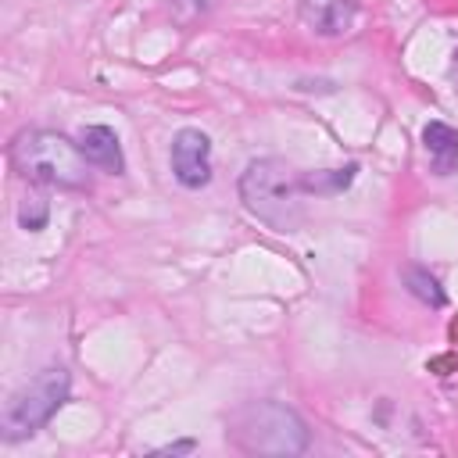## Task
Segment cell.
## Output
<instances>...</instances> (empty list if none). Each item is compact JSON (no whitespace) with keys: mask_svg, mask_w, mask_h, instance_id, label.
Segmentation results:
<instances>
[{"mask_svg":"<svg viewBox=\"0 0 458 458\" xmlns=\"http://www.w3.org/2000/svg\"><path fill=\"white\" fill-rule=\"evenodd\" d=\"M301 18L318 36H344L358 18V0H301Z\"/></svg>","mask_w":458,"mask_h":458,"instance_id":"cell-6","label":"cell"},{"mask_svg":"<svg viewBox=\"0 0 458 458\" xmlns=\"http://www.w3.org/2000/svg\"><path fill=\"white\" fill-rule=\"evenodd\" d=\"M422 147L429 154V165L437 175H454L458 172V132L447 122H426L422 129Z\"/></svg>","mask_w":458,"mask_h":458,"instance_id":"cell-8","label":"cell"},{"mask_svg":"<svg viewBox=\"0 0 458 458\" xmlns=\"http://www.w3.org/2000/svg\"><path fill=\"white\" fill-rule=\"evenodd\" d=\"M179 451H193V440H182V444H168V447H161V454H179Z\"/></svg>","mask_w":458,"mask_h":458,"instance_id":"cell-13","label":"cell"},{"mask_svg":"<svg viewBox=\"0 0 458 458\" xmlns=\"http://www.w3.org/2000/svg\"><path fill=\"white\" fill-rule=\"evenodd\" d=\"M354 175H358V165L351 161V165H344V168H322V172L304 175V186H308V193H315V197H329V193L347 190V186L354 182Z\"/></svg>","mask_w":458,"mask_h":458,"instance_id":"cell-9","label":"cell"},{"mask_svg":"<svg viewBox=\"0 0 458 458\" xmlns=\"http://www.w3.org/2000/svg\"><path fill=\"white\" fill-rule=\"evenodd\" d=\"M404 286L422 301V304H433V308H444L447 304V293H444V286L437 283V276H429L426 268H404Z\"/></svg>","mask_w":458,"mask_h":458,"instance_id":"cell-10","label":"cell"},{"mask_svg":"<svg viewBox=\"0 0 458 458\" xmlns=\"http://www.w3.org/2000/svg\"><path fill=\"white\" fill-rule=\"evenodd\" d=\"M79 150H82L86 161L97 165L100 172H111V175H122V172H125L122 143H118L114 129H107V125H86V129L79 132Z\"/></svg>","mask_w":458,"mask_h":458,"instance_id":"cell-7","label":"cell"},{"mask_svg":"<svg viewBox=\"0 0 458 458\" xmlns=\"http://www.w3.org/2000/svg\"><path fill=\"white\" fill-rule=\"evenodd\" d=\"M11 165L32 186H61V190H89V161L61 132L25 129L11 143Z\"/></svg>","mask_w":458,"mask_h":458,"instance_id":"cell-2","label":"cell"},{"mask_svg":"<svg viewBox=\"0 0 458 458\" xmlns=\"http://www.w3.org/2000/svg\"><path fill=\"white\" fill-rule=\"evenodd\" d=\"M175 4H190V11H193V14H204L215 0H175Z\"/></svg>","mask_w":458,"mask_h":458,"instance_id":"cell-12","label":"cell"},{"mask_svg":"<svg viewBox=\"0 0 458 458\" xmlns=\"http://www.w3.org/2000/svg\"><path fill=\"white\" fill-rule=\"evenodd\" d=\"M47 218H50L47 197H43L39 190H29V193L18 200V225H21L25 233H39V229L47 225Z\"/></svg>","mask_w":458,"mask_h":458,"instance_id":"cell-11","label":"cell"},{"mask_svg":"<svg viewBox=\"0 0 458 458\" xmlns=\"http://www.w3.org/2000/svg\"><path fill=\"white\" fill-rule=\"evenodd\" d=\"M172 172L186 190H200L211 179V140L200 129H179L172 140Z\"/></svg>","mask_w":458,"mask_h":458,"instance_id":"cell-5","label":"cell"},{"mask_svg":"<svg viewBox=\"0 0 458 458\" xmlns=\"http://www.w3.org/2000/svg\"><path fill=\"white\" fill-rule=\"evenodd\" d=\"M229 440L247 454H301L308 447V426L279 401H250L233 411Z\"/></svg>","mask_w":458,"mask_h":458,"instance_id":"cell-3","label":"cell"},{"mask_svg":"<svg viewBox=\"0 0 458 458\" xmlns=\"http://www.w3.org/2000/svg\"><path fill=\"white\" fill-rule=\"evenodd\" d=\"M68 386H72L68 369L50 365L36 379H29L21 390H14L7 397V404H4V411H0L4 437L7 440H21V437H32L39 426H47L50 415L68 401Z\"/></svg>","mask_w":458,"mask_h":458,"instance_id":"cell-4","label":"cell"},{"mask_svg":"<svg viewBox=\"0 0 458 458\" xmlns=\"http://www.w3.org/2000/svg\"><path fill=\"white\" fill-rule=\"evenodd\" d=\"M451 82H454V93H458V47L451 54Z\"/></svg>","mask_w":458,"mask_h":458,"instance_id":"cell-14","label":"cell"},{"mask_svg":"<svg viewBox=\"0 0 458 458\" xmlns=\"http://www.w3.org/2000/svg\"><path fill=\"white\" fill-rule=\"evenodd\" d=\"M304 175H297L283 157H254L240 175L243 208L276 233H293L304 222Z\"/></svg>","mask_w":458,"mask_h":458,"instance_id":"cell-1","label":"cell"}]
</instances>
